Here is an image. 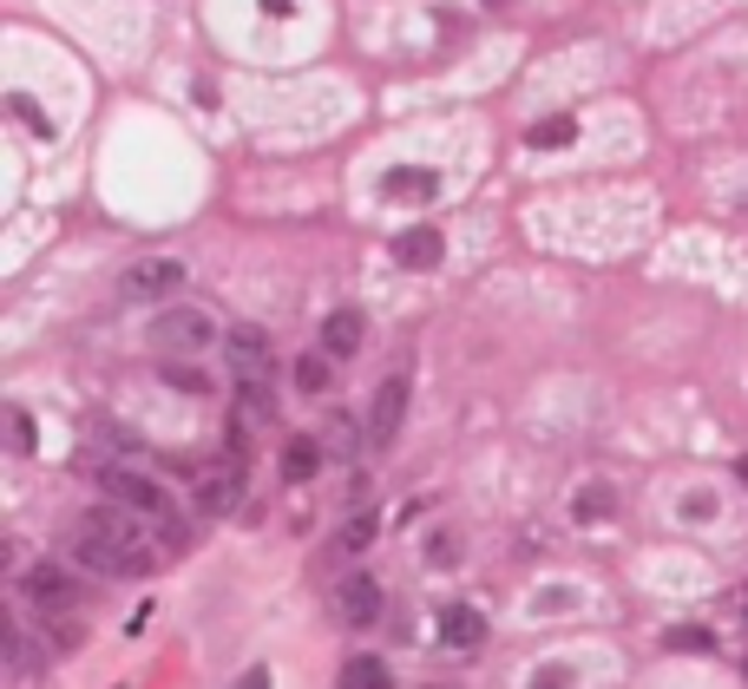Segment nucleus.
I'll return each instance as SVG.
<instances>
[{
  "mask_svg": "<svg viewBox=\"0 0 748 689\" xmlns=\"http://www.w3.org/2000/svg\"><path fill=\"white\" fill-rule=\"evenodd\" d=\"M72 559L105 572V578H145L151 572V539L125 506L105 499V506H85L72 519Z\"/></svg>",
  "mask_w": 748,
  "mask_h": 689,
  "instance_id": "nucleus-1",
  "label": "nucleus"
},
{
  "mask_svg": "<svg viewBox=\"0 0 748 689\" xmlns=\"http://www.w3.org/2000/svg\"><path fill=\"white\" fill-rule=\"evenodd\" d=\"M92 480H99V493H105L112 506H125V513H138V519H158V526H164V539H171V546H184L177 506H171V493H164L158 480H145V473H131V467H92Z\"/></svg>",
  "mask_w": 748,
  "mask_h": 689,
  "instance_id": "nucleus-2",
  "label": "nucleus"
},
{
  "mask_svg": "<svg viewBox=\"0 0 748 689\" xmlns=\"http://www.w3.org/2000/svg\"><path fill=\"white\" fill-rule=\"evenodd\" d=\"M217 335H223L217 315L197 309V302H158V315H151V342H158V355H204Z\"/></svg>",
  "mask_w": 748,
  "mask_h": 689,
  "instance_id": "nucleus-3",
  "label": "nucleus"
},
{
  "mask_svg": "<svg viewBox=\"0 0 748 689\" xmlns=\"http://www.w3.org/2000/svg\"><path fill=\"white\" fill-rule=\"evenodd\" d=\"M191 283V269L177 263V256H145V263H131L125 276H118V296L125 302H164V296H177Z\"/></svg>",
  "mask_w": 748,
  "mask_h": 689,
  "instance_id": "nucleus-4",
  "label": "nucleus"
},
{
  "mask_svg": "<svg viewBox=\"0 0 748 689\" xmlns=\"http://www.w3.org/2000/svg\"><path fill=\"white\" fill-rule=\"evenodd\" d=\"M407 394H414V381H407V368H394L381 388H375V401H368V447L381 453V447H394V434H401V421H407Z\"/></svg>",
  "mask_w": 748,
  "mask_h": 689,
  "instance_id": "nucleus-5",
  "label": "nucleus"
},
{
  "mask_svg": "<svg viewBox=\"0 0 748 689\" xmlns=\"http://www.w3.org/2000/svg\"><path fill=\"white\" fill-rule=\"evenodd\" d=\"M20 598L39 605V611H53V618H66V611H79L85 592H79V578H72L66 565L46 559V565H26V572H20Z\"/></svg>",
  "mask_w": 748,
  "mask_h": 689,
  "instance_id": "nucleus-6",
  "label": "nucleus"
},
{
  "mask_svg": "<svg viewBox=\"0 0 748 689\" xmlns=\"http://www.w3.org/2000/svg\"><path fill=\"white\" fill-rule=\"evenodd\" d=\"M237 499H243V453H223L217 467L197 473V513L204 519H230Z\"/></svg>",
  "mask_w": 748,
  "mask_h": 689,
  "instance_id": "nucleus-7",
  "label": "nucleus"
},
{
  "mask_svg": "<svg viewBox=\"0 0 748 689\" xmlns=\"http://www.w3.org/2000/svg\"><path fill=\"white\" fill-rule=\"evenodd\" d=\"M223 355H230L237 381H269L276 348H269V335H263V329H230V335H223Z\"/></svg>",
  "mask_w": 748,
  "mask_h": 689,
  "instance_id": "nucleus-8",
  "label": "nucleus"
},
{
  "mask_svg": "<svg viewBox=\"0 0 748 689\" xmlns=\"http://www.w3.org/2000/svg\"><path fill=\"white\" fill-rule=\"evenodd\" d=\"M335 618L348 624V631H368L375 618H381V585L361 572V578H342L335 585Z\"/></svg>",
  "mask_w": 748,
  "mask_h": 689,
  "instance_id": "nucleus-9",
  "label": "nucleus"
},
{
  "mask_svg": "<svg viewBox=\"0 0 748 689\" xmlns=\"http://www.w3.org/2000/svg\"><path fill=\"white\" fill-rule=\"evenodd\" d=\"M361 342H368V315H361V309H335V315L322 322V348H329L335 361H348Z\"/></svg>",
  "mask_w": 748,
  "mask_h": 689,
  "instance_id": "nucleus-10",
  "label": "nucleus"
},
{
  "mask_svg": "<svg viewBox=\"0 0 748 689\" xmlns=\"http://www.w3.org/2000/svg\"><path fill=\"white\" fill-rule=\"evenodd\" d=\"M440 644H447V651H480V644H486V618H480L473 605H447V611H440Z\"/></svg>",
  "mask_w": 748,
  "mask_h": 689,
  "instance_id": "nucleus-11",
  "label": "nucleus"
},
{
  "mask_svg": "<svg viewBox=\"0 0 748 689\" xmlns=\"http://www.w3.org/2000/svg\"><path fill=\"white\" fill-rule=\"evenodd\" d=\"M388 197H394V204H434V197H440V171L401 164V171H388Z\"/></svg>",
  "mask_w": 748,
  "mask_h": 689,
  "instance_id": "nucleus-12",
  "label": "nucleus"
},
{
  "mask_svg": "<svg viewBox=\"0 0 748 689\" xmlns=\"http://www.w3.org/2000/svg\"><path fill=\"white\" fill-rule=\"evenodd\" d=\"M315 473H322V440H315V434L283 440V480H289V486H302V480H315Z\"/></svg>",
  "mask_w": 748,
  "mask_h": 689,
  "instance_id": "nucleus-13",
  "label": "nucleus"
},
{
  "mask_svg": "<svg viewBox=\"0 0 748 689\" xmlns=\"http://www.w3.org/2000/svg\"><path fill=\"white\" fill-rule=\"evenodd\" d=\"M440 250H447V243H440V230H427V223L394 237V256H401L407 269H434V263H440Z\"/></svg>",
  "mask_w": 748,
  "mask_h": 689,
  "instance_id": "nucleus-14",
  "label": "nucleus"
},
{
  "mask_svg": "<svg viewBox=\"0 0 748 689\" xmlns=\"http://www.w3.org/2000/svg\"><path fill=\"white\" fill-rule=\"evenodd\" d=\"M375 539H381V519H375V513H355V519H342V532H335L329 552H335V559H361Z\"/></svg>",
  "mask_w": 748,
  "mask_h": 689,
  "instance_id": "nucleus-15",
  "label": "nucleus"
},
{
  "mask_svg": "<svg viewBox=\"0 0 748 689\" xmlns=\"http://www.w3.org/2000/svg\"><path fill=\"white\" fill-rule=\"evenodd\" d=\"M342 689H394V670L381 657H348L342 664Z\"/></svg>",
  "mask_w": 748,
  "mask_h": 689,
  "instance_id": "nucleus-16",
  "label": "nucleus"
},
{
  "mask_svg": "<svg viewBox=\"0 0 748 689\" xmlns=\"http://www.w3.org/2000/svg\"><path fill=\"white\" fill-rule=\"evenodd\" d=\"M572 138H578V118H565V112H552V118H539V125L526 131L532 151H559V145H572Z\"/></svg>",
  "mask_w": 748,
  "mask_h": 689,
  "instance_id": "nucleus-17",
  "label": "nucleus"
},
{
  "mask_svg": "<svg viewBox=\"0 0 748 689\" xmlns=\"http://www.w3.org/2000/svg\"><path fill=\"white\" fill-rule=\"evenodd\" d=\"M329 361H335L329 348H322V355H315V348H309V355H296V388H302V394H329V381H335V375H329Z\"/></svg>",
  "mask_w": 748,
  "mask_h": 689,
  "instance_id": "nucleus-18",
  "label": "nucleus"
},
{
  "mask_svg": "<svg viewBox=\"0 0 748 689\" xmlns=\"http://www.w3.org/2000/svg\"><path fill=\"white\" fill-rule=\"evenodd\" d=\"M7 105H13V118H26V131H33V138H53V125H46V112H39V105H33L26 92H13Z\"/></svg>",
  "mask_w": 748,
  "mask_h": 689,
  "instance_id": "nucleus-19",
  "label": "nucleus"
},
{
  "mask_svg": "<svg viewBox=\"0 0 748 689\" xmlns=\"http://www.w3.org/2000/svg\"><path fill=\"white\" fill-rule=\"evenodd\" d=\"M164 381H171L177 394H210V381H204L197 368H184V361H171V368H164Z\"/></svg>",
  "mask_w": 748,
  "mask_h": 689,
  "instance_id": "nucleus-20",
  "label": "nucleus"
},
{
  "mask_svg": "<svg viewBox=\"0 0 748 689\" xmlns=\"http://www.w3.org/2000/svg\"><path fill=\"white\" fill-rule=\"evenodd\" d=\"M611 513V486H585V499H578V519H605Z\"/></svg>",
  "mask_w": 748,
  "mask_h": 689,
  "instance_id": "nucleus-21",
  "label": "nucleus"
},
{
  "mask_svg": "<svg viewBox=\"0 0 748 689\" xmlns=\"http://www.w3.org/2000/svg\"><path fill=\"white\" fill-rule=\"evenodd\" d=\"M710 644H716V638L697 631V624H690V631H670V651H710Z\"/></svg>",
  "mask_w": 748,
  "mask_h": 689,
  "instance_id": "nucleus-22",
  "label": "nucleus"
},
{
  "mask_svg": "<svg viewBox=\"0 0 748 689\" xmlns=\"http://www.w3.org/2000/svg\"><path fill=\"white\" fill-rule=\"evenodd\" d=\"M7 421H13V453H33V421H26V414H20V407H13V414H7Z\"/></svg>",
  "mask_w": 748,
  "mask_h": 689,
  "instance_id": "nucleus-23",
  "label": "nucleus"
},
{
  "mask_svg": "<svg viewBox=\"0 0 748 689\" xmlns=\"http://www.w3.org/2000/svg\"><path fill=\"white\" fill-rule=\"evenodd\" d=\"M329 440H335V453H355V427H348V421H335Z\"/></svg>",
  "mask_w": 748,
  "mask_h": 689,
  "instance_id": "nucleus-24",
  "label": "nucleus"
},
{
  "mask_svg": "<svg viewBox=\"0 0 748 689\" xmlns=\"http://www.w3.org/2000/svg\"><path fill=\"white\" fill-rule=\"evenodd\" d=\"M572 684V670H565V664H559V670H539V689H565Z\"/></svg>",
  "mask_w": 748,
  "mask_h": 689,
  "instance_id": "nucleus-25",
  "label": "nucleus"
},
{
  "mask_svg": "<svg viewBox=\"0 0 748 689\" xmlns=\"http://www.w3.org/2000/svg\"><path fill=\"white\" fill-rule=\"evenodd\" d=\"M237 689H269V670H243V677H237Z\"/></svg>",
  "mask_w": 748,
  "mask_h": 689,
  "instance_id": "nucleus-26",
  "label": "nucleus"
},
{
  "mask_svg": "<svg viewBox=\"0 0 748 689\" xmlns=\"http://www.w3.org/2000/svg\"><path fill=\"white\" fill-rule=\"evenodd\" d=\"M289 7H296V0H263V13H289Z\"/></svg>",
  "mask_w": 748,
  "mask_h": 689,
  "instance_id": "nucleus-27",
  "label": "nucleus"
},
{
  "mask_svg": "<svg viewBox=\"0 0 748 689\" xmlns=\"http://www.w3.org/2000/svg\"><path fill=\"white\" fill-rule=\"evenodd\" d=\"M736 480H743V486H748V453H743V460H736Z\"/></svg>",
  "mask_w": 748,
  "mask_h": 689,
  "instance_id": "nucleus-28",
  "label": "nucleus"
},
{
  "mask_svg": "<svg viewBox=\"0 0 748 689\" xmlns=\"http://www.w3.org/2000/svg\"><path fill=\"white\" fill-rule=\"evenodd\" d=\"M486 7H513V0H486Z\"/></svg>",
  "mask_w": 748,
  "mask_h": 689,
  "instance_id": "nucleus-29",
  "label": "nucleus"
}]
</instances>
